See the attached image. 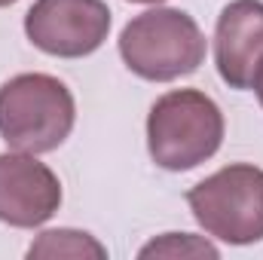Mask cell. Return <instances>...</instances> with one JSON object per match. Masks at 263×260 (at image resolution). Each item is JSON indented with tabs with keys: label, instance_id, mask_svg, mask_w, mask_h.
Returning <instances> with one entry per match:
<instances>
[{
	"label": "cell",
	"instance_id": "30bf717a",
	"mask_svg": "<svg viewBox=\"0 0 263 260\" xmlns=\"http://www.w3.org/2000/svg\"><path fill=\"white\" fill-rule=\"evenodd\" d=\"M254 92H257V98H260L263 104V62H260V70H257V77H254V86H251Z\"/></svg>",
	"mask_w": 263,
	"mask_h": 260
},
{
	"label": "cell",
	"instance_id": "ba28073f",
	"mask_svg": "<svg viewBox=\"0 0 263 260\" xmlns=\"http://www.w3.org/2000/svg\"><path fill=\"white\" fill-rule=\"evenodd\" d=\"M28 257H107V248L80 230H46L31 248Z\"/></svg>",
	"mask_w": 263,
	"mask_h": 260
},
{
	"label": "cell",
	"instance_id": "6da1fadb",
	"mask_svg": "<svg viewBox=\"0 0 263 260\" xmlns=\"http://www.w3.org/2000/svg\"><path fill=\"white\" fill-rule=\"evenodd\" d=\"M77 107L62 80L49 73H18L0 86V138L22 153H49L65 144Z\"/></svg>",
	"mask_w": 263,
	"mask_h": 260
},
{
	"label": "cell",
	"instance_id": "52a82bcc",
	"mask_svg": "<svg viewBox=\"0 0 263 260\" xmlns=\"http://www.w3.org/2000/svg\"><path fill=\"white\" fill-rule=\"evenodd\" d=\"M263 62V3L233 0L217 15L214 65L230 89H251Z\"/></svg>",
	"mask_w": 263,
	"mask_h": 260
},
{
	"label": "cell",
	"instance_id": "7c38bea8",
	"mask_svg": "<svg viewBox=\"0 0 263 260\" xmlns=\"http://www.w3.org/2000/svg\"><path fill=\"white\" fill-rule=\"evenodd\" d=\"M12 3H15V0H0V6H12Z\"/></svg>",
	"mask_w": 263,
	"mask_h": 260
},
{
	"label": "cell",
	"instance_id": "7a4b0ae2",
	"mask_svg": "<svg viewBox=\"0 0 263 260\" xmlns=\"http://www.w3.org/2000/svg\"><path fill=\"white\" fill-rule=\"evenodd\" d=\"M223 141V114L199 89H175L150 107L147 147L159 169L190 172L211 159Z\"/></svg>",
	"mask_w": 263,
	"mask_h": 260
},
{
	"label": "cell",
	"instance_id": "8992f818",
	"mask_svg": "<svg viewBox=\"0 0 263 260\" xmlns=\"http://www.w3.org/2000/svg\"><path fill=\"white\" fill-rule=\"evenodd\" d=\"M62 205V184L34 153H0V220L18 230L46 224Z\"/></svg>",
	"mask_w": 263,
	"mask_h": 260
},
{
	"label": "cell",
	"instance_id": "3957f363",
	"mask_svg": "<svg viewBox=\"0 0 263 260\" xmlns=\"http://www.w3.org/2000/svg\"><path fill=\"white\" fill-rule=\"evenodd\" d=\"M120 55L132 73L168 83L199 70L205 62V37L193 15L181 9H147L123 28Z\"/></svg>",
	"mask_w": 263,
	"mask_h": 260
},
{
	"label": "cell",
	"instance_id": "8fae6325",
	"mask_svg": "<svg viewBox=\"0 0 263 260\" xmlns=\"http://www.w3.org/2000/svg\"><path fill=\"white\" fill-rule=\"evenodd\" d=\"M132 3H159V0H132Z\"/></svg>",
	"mask_w": 263,
	"mask_h": 260
},
{
	"label": "cell",
	"instance_id": "9c48e42d",
	"mask_svg": "<svg viewBox=\"0 0 263 260\" xmlns=\"http://www.w3.org/2000/svg\"><path fill=\"white\" fill-rule=\"evenodd\" d=\"M141 257H217V248L193 233H165L144 245Z\"/></svg>",
	"mask_w": 263,
	"mask_h": 260
},
{
	"label": "cell",
	"instance_id": "277c9868",
	"mask_svg": "<svg viewBox=\"0 0 263 260\" xmlns=\"http://www.w3.org/2000/svg\"><path fill=\"white\" fill-rule=\"evenodd\" d=\"M187 205L199 227L230 245L263 239V169L236 162L190 187Z\"/></svg>",
	"mask_w": 263,
	"mask_h": 260
},
{
	"label": "cell",
	"instance_id": "5b68a950",
	"mask_svg": "<svg viewBox=\"0 0 263 260\" xmlns=\"http://www.w3.org/2000/svg\"><path fill=\"white\" fill-rule=\"evenodd\" d=\"M110 31V9L104 0H37L25 15L28 40L59 59L92 55Z\"/></svg>",
	"mask_w": 263,
	"mask_h": 260
}]
</instances>
